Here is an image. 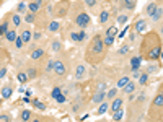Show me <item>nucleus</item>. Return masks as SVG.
I'll use <instances>...</instances> for the list:
<instances>
[{"label": "nucleus", "mask_w": 163, "mask_h": 122, "mask_svg": "<svg viewBox=\"0 0 163 122\" xmlns=\"http://www.w3.org/2000/svg\"><path fill=\"white\" fill-rule=\"evenodd\" d=\"M104 54H106V47L103 44V38L96 34V36L91 38L90 44H88V49L85 52V59L88 64L98 65L104 59Z\"/></svg>", "instance_id": "1"}, {"label": "nucleus", "mask_w": 163, "mask_h": 122, "mask_svg": "<svg viewBox=\"0 0 163 122\" xmlns=\"http://www.w3.org/2000/svg\"><path fill=\"white\" fill-rule=\"evenodd\" d=\"M144 51L147 52V59L148 60H158L160 59V54H161V42H160V38L158 34L155 33H148L144 39Z\"/></svg>", "instance_id": "2"}, {"label": "nucleus", "mask_w": 163, "mask_h": 122, "mask_svg": "<svg viewBox=\"0 0 163 122\" xmlns=\"http://www.w3.org/2000/svg\"><path fill=\"white\" fill-rule=\"evenodd\" d=\"M90 23H91V18H90V15H88V13H85V12H80V13L75 16V25L78 26V28L85 29Z\"/></svg>", "instance_id": "3"}, {"label": "nucleus", "mask_w": 163, "mask_h": 122, "mask_svg": "<svg viewBox=\"0 0 163 122\" xmlns=\"http://www.w3.org/2000/svg\"><path fill=\"white\" fill-rule=\"evenodd\" d=\"M161 106H163V94L158 93L157 96H155V99H153V103H152V114L155 112V116L160 117V114H161Z\"/></svg>", "instance_id": "4"}, {"label": "nucleus", "mask_w": 163, "mask_h": 122, "mask_svg": "<svg viewBox=\"0 0 163 122\" xmlns=\"http://www.w3.org/2000/svg\"><path fill=\"white\" fill-rule=\"evenodd\" d=\"M52 72H54L57 77H64L65 73H67V67H65V64L62 62V60H56V62H54V68H52Z\"/></svg>", "instance_id": "5"}, {"label": "nucleus", "mask_w": 163, "mask_h": 122, "mask_svg": "<svg viewBox=\"0 0 163 122\" xmlns=\"http://www.w3.org/2000/svg\"><path fill=\"white\" fill-rule=\"evenodd\" d=\"M69 8H70V3L67 2V0H62V2L59 3V7H57L56 15L57 16H65V15H67V12H69Z\"/></svg>", "instance_id": "6"}, {"label": "nucleus", "mask_w": 163, "mask_h": 122, "mask_svg": "<svg viewBox=\"0 0 163 122\" xmlns=\"http://www.w3.org/2000/svg\"><path fill=\"white\" fill-rule=\"evenodd\" d=\"M88 75V70H87V67L83 64L80 65H77V68H75V80H83V78H87Z\"/></svg>", "instance_id": "7"}, {"label": "nucleus", "mask_w": 163, "mask_h": 122, "mask_svg": "<svg viewBox=\"0 0 163 122\" xmlns=\"http://www.w3.org/2000/svg\"><path fill=\"white\" fill-rule=\"evenodd\" d=\"M145 12H147V15L150 16L153 21H155V16H157V12H158V7L155 5V3H153V2H152V3H148L147 8H145Z\"/></svg>", "instance_id": "8"}, {"label": "nucleus", "mask_w": 163, "mask_h": 122, "mask_svg": "<svg viewBox=\"0 0 163 122\" xmlns=\"http://www.w3.org/2000/svg\"><path fill=\"white\" fill-rule=\"evenodd\" d=\"M104 98H106V93H104V90L98 88V91L93 94V103H95V104H100V103L104 101Z\"/></svg>", "instance_id": "9"}, {"label": "nucleus", "mask_w": 163, "mask_h": 122, "mask_svg": "<svg viewBox=\"0 0 163 122\" xmlns=\"http://www.w3.org/2000/svg\"><path fill=\"white\" fill-rule=\"evenodd\" d=\"M70 36H72V41H75V42H82V41H85L87 33L82 29V31H78V33H72Z\"/></svg>", "instance_id": "10"}, {"label": "nucleus", "mask_w": 163, "mask_h": 122, "mask_svg": "<svg viewBox=\"0 0 163 122\" xmlns=\"http://www.w3.org/2000/svg\"><path fill=\"white\" fill-rule=\"evenodd\" d=\"M134 29H135V33H144L145 29H147V23H145V20H137V21H135Z\"/></svg>", "instance_id": "11"}, {"label": "nucleus", "mask_w": 163, "mask_h": 122, "mask_svg": "<svg viewBox=\"0 0 163 122\" xmlns=\"http://www.w3.org/2000/svg\"><path fill=\"white\" fill-rule=\"evenodd\" d=\"M122 104H124V99H122V98H114V101L111 103V112L121 109Z\"/></svg>", "instance_id": "12"}, {"label": "nucleus", "mask_w": 163, "mask_h": 122, "mask_svg": "<svg viewBox=\"0 0 163 122\" xmlns=\"http://www.w3.org/2000/svg\"><path fill=\"white\" fill-rule=\"evenodd\" d=\"M135 88H137V86H135L134 81H129V83H127V85L124 86V88H122V91H124L126 94H132V93L135 91Z\"/></svg>", "instance_id": "13"}, {"label": "nucleus", "mask_w": 163, "mask_h": 122, "mask_svg": "<svg viewBox=\"0 0 163 122\" xmlns=\"http://www.w3.org/2000/svg\"><path fill=\"white\" fill-rule=\"evenodd\" d=\"M13 94V90H12V86L10 85H5L2 88V98H5V99H8Z\"/></svg>", "instance_id": "14"}, {"label": "nucleus", "mask_w": 163, "mask_h": 122, "mask_svg": "<svg viewBox=\"0 0 163 122\" xmlns=\"http://www.w3.org/2000/svg\"><path fill=\"white\" fill-rule=\"evenodd\" d=\"M21 41H23V44H26V42H29L31 41V38H33V34H31V31L29 29H25L23 33H21Z\"/></svg>", "instance_id": "15"}, {"label": "nucleus", "mask_w": 163, "mask_h": 122, "mask_svg": "<svg viewBox=\"0 0 163 122\" xmlns=\"http://www.w3.org/2000/svg\"><path fill=\"white\" fill-rule=\"evenodd\" d=\"M140 64H142V57H132V59H131V67H132V70H139Z\"/></svg>", "instance_id": "16"}, {"label": "nucleus", "mask_w": 163, "mask_h": 122, "mask_svg": "<svg viewBox=\"0 0 163 122\" xmlns=\"http://www.w3.org/2000/svg\"><path fill=\"white\" fill-rule=\"evenodd\" d=\"M39 7H41V0H36V2H31V3L28 5V10L34 15V13L39 10Z\"/></svg>", "instance_id": "17"}, {"label": "nucleus", "mask_w": 163, "mask_h": 122, "mask_svg": "<svg viewBox=\"0 0 163 122\" xmlns=\"http://www.w3.org/2000/svg\"><path fill=\"white\" fill-rule=\"evenodd\" d=\"M129 81H131V78L127 77V75H124V77H121L119 80H117V85H116V86H117V88H121V90H122V88H124V86H126L127 83H129Z\"/></svg>", "instance_id": "18"}, {"label": "nucleus", "mask_w": 163, "mask_h": 122, "mask_svg": "<svg viewBox=\"0 0 163 122\" xmlns=\"http://www.w3.org/2000/svg\"><path fill=\"white\" fill-rule=\"evenodd\" d=\"M5 39L10 41V42H15V39H16V31L15 29H8V31L5 33Z\"/></svg>", "instance_id": "19"}, {"label": "nucleus", "mask_w": 163, "mask_h": 122, "mask_svg": "<svg viewBox=\"0 0 163 122\" xmlns=\"http://www.w3.org/2000/svg\"><path fill=\"white\" fill-rule=\"evenodd\" d=\"M42 55H44V49H34L31 52V59H34V60H39Z\"/></svg>", "instance_id": "20"}, {"label": "nucleus", "mask_w": 163, "mask_h": 122, "mask_svg": "<svg viewBox=\"0 0 163 122\" xmlns=\"http://www.w3.org/2000/svg\"><path fill=\"white\" fill-rule=\"evenodd\" d=\"M59 28H60V23L59 21H51L49 26H47V29H49L51 33H56V31H59Z\"/></svg>", "instance_id": "21"}, {"label": "nucleus", "mask_w": 163, "mask_h": 122, "mask_svg": "<svg viewBox=\"0 0 163 122\" xmlns=\"http://www.w3.org/2000/svg\"><path fill=\"white\" fill-rule=\"evenodd\" d=\"M122 117H124V109H122V107H121V109H117V111H114V112H113V119L116 120V122H117V120H121Z\"/></svg>", "instance_id": "22"}, {"label": "nucleus", "mask_w": 163, "mask_h": 122, "mask_svg": "<svg viewBox=\"0 0 163 122\" xmlns=\"http://www.w3.org/2000/svg\"><path fill=\"white\" fill-rule=\"evenodd\" d=\"M26 10H28V5H26L25 2H20L18 5H16V12H18V15H20V13H23V15H25Z\"/></svg>", "instance_id": "23"}, {"label": "nucleus", "mask_w": 163, "mask_h": 122, "mask_svg": "<svg viewBox=\"0 0 163 122\" xmlns=\"http://www.w3.org/2000/svg\"><path fill=\"white\" fill-rule=\"evenodd\" d=\"M103 44H104V47L113 46L114 44V36H104L103 38Z\"/></svg>", "instance_id": "24"}, {"label": "nucleus", "mask_w": 163, "mask_h": 122, "mask_svg": "<svg viewBox=\"0 0 163 122\" xmlns=\"http://www.w3.org/2000/svg\"><path fill=\"white\" fill-rule=\"evenodd\" d=\"M124 5L127 7V10H134L137 5V0H124Z\"/></svg>", "instance_id": "25"}, {"label": "nucleus", "mask_w": 163, "mask_h": 122, "mask_svg": "<svg viewBox=\"0 0 163 122\" xmlns=\"http://www.w3.org/2000/svg\"><path fill=\"white\" fill-rule=\"evenodd\" d=\"M21 120H23V122H26V120H29V119H31V112H29L28 109H25L23 112H21Z\"/></svg>", "instance_id": "26"}, {"label": "nucleus", "mask_w": 163, "mask_h": 122, "mask_svg": "<svg viewBox=\"0 0 163 122\" xmlns=\"http://www.w3.org/2000/svg\"><path fill=\"white\" fill-rule=\"evenodd\" d=\"M108 107H109V106H108V103H104V101H103V103H100V107H98V114H104V112L108 111Z\"/></svg>", "instance_id": "27"}, {"label": "nucleus", "mask_w": 163, "mask_h": 122, "mask_svg": "<svg viewBox=\"0 0 163 122\" xmlns=\"http://www.w3.org/2000/svg\"><path fill=\"white\" fill-rule=\"evenodd\" d=\"M108 18H109V13H108L106 10L100 13V23H106V21H108Z\"/></svg>", "instance_id": "28"}, {"label": "nucleus", "mask_w": 163, "mask_h": 122, "mask_svg": "<svg viewBox=\"0 0 163 122\" xmlns=\"http://www.w3.org/2000/svg\"><path fill=\"white\" fill-rule=\"evenodd\" d=\"M51 47H52V51H60L62 49V42L60 41H52V44H51Z\"/></svg>", "instance_id": "29"}, {"label": "nucleus", "mask_w": 163, "mask_h": 122, "mask_svg": "<svg viewBox=\"0 0 163 122\" xmlns=\"http://www.w3.org/2000/svg\"><path fill=\"white\" fill-rule=\"evenodd\" d=\"M12 21H13V25H15V26H20L21 25V16L18 15V13H15V15L12 16Z\"/></svg>", "instance_id": "30"}, {"label": "nucleus", "mask_w": 163, "mask_h": 122, "mask_svg": "<svg viewBox=\"0 0 163 122\" xmlns=\"http://www.w3.org/2000/svg\"><path fill=\"white\" fill-rule=\"evenodd\" d=\"M28 80H29V78H28V75H26L25 72H20L18 73V81H20V83H26Z\"/></svg>", "instance_id": "31"}, {"label": "nucleus", "mask_w": 163, "mask_h": 122, "mask_svg": "<svg viewBox=\"0 0 163 122\" xmlns=\"http://www.w3.org/2000/svg\"><path fill=\"white\" fill-rule=\"evenodd\" d=\"M116 34H117V28H116V26H111V28H108L106 36H116Z\"/></svg>", "instance_id": "32"}, {"label": "nucleus", "mask_w": 163, "mask_h": 122, "mask_svg": "<svg viewBox=\"0 0 163 122\" xmlns=\"http://www.w3.org/2000/svg\"><path fill=\"white\" fill-rule=\"evenodd\" d=\"M127 21H129V15H121L119 18H117V23L119 25H126Z\"/></svg>", "instance_id": "33"}, {"label": "nucleus", "mask_w": 163, "mask_h": 122, "mask_svg": "<svg viewBox=\"0 0 163 122\" xmlns=\"http://www.w3.org/2000/svg\"><path fill=\"white\" fill-rule=\"evenodd\" d=\"M8 31V23L7 21H3L2 25H0V36H2V34H5Z\"/></svg>", "instance_id": "34"}, {"label": "nucleus", "mask_w": 163, "mask_h": 122, "mask_svg": "<svg viewBox=\"0 0 163 122\" xmlns=\"http://www.w3.org/2000/svg\"><path fill=\"white\" fill-rule=\"evenodd\" d=\"M33 104H34V107H38V109H41V111H44V109H46V104H42L41 101H38V99H34V101H33Z\"/></svg>", "instance_id": "35"}, {"label": "nucleus", "mask_w": 163, "mask_h": 122, "mask_svg": "<svg viewBox=\"0 0 163 122\" xmlns=\"http://www.w3.org/2000/svg\"><path fill=\"white\" fill-rule=\"evenodd\" d=\"M147 80H148V73H142V75L139 77V83L140 85H145V83H147Z\"/></svg>", "instance_id": "36"}, {"label": "nucleus", "mask_w": 163, "mask_h": 122, "mask_svg": "<svg viewBox=\"0 0 163 122\" xmlns=\"http://www.w3.org/2000/svg\"><path fill=\"white\" fill-rule=\"evenodd\" d=\"M26 75H28V78H36V77H38V70H34V68H29V70L26 72Z\"/></svg>", "instance_id": "37"}, {"label": "nucleus", "mask_w": 163, "mask_h": 122, "mask_svg": "<svg viewBox=\"0 0 163 122\" xmlns=\"http://www.w3.org/2000/svg\"><path fill=\"white\" fill-rule=\"evenodd\" d=\"M60 93H62V88H60V86H56V88L52 90V93H51V94H52V98H57Z\"/></svg>", "instance_id": "38"}, {"label": "nucleus", "mask_w": 163, "mask_h": 122, "mask_svg": "<svg viewBox=\"0 0 163 122\" xmlns=\"http://www.w3.org/2000/svg\"><path fill=\"white\" fill-rule=\"evenodd\" d=\"M116 94H117V88L109 90V93H108V99H114V98H116Z\"/></svg>", "instance_id": "39"}, {"label": "nucleus", "mask_w": 163, "mask_h": 122, "mask_svg": "<svg viewBox=\"0 0 163 122\" xmlns=\"http://www.w3.org/2000/svg\"><path fill=\"white\" fill-rule=\"evenodd\" d=\"M54 62H56V60H49V62H47V65H46V72L47 73L52 72V68H54Z\"/></svg>", "instance_id": "40"}, {"label": "nucleus", "mask_w": 163, "mask_h": 122, "mask_svg": "<svg viewBox=\"0 0 163 122\" xmlns=\"http://www.w3.org/2000/svg\"><path fill=\"white\" fill-rule=\"evenodd\" d=\"M15 46H16V49H21V47H23V41H21V38H20V36H16V39H15Z\"/></svg>", "instance_id": "41"}, {"label": "nucleus", "mask_w": 163, "mask_h": 122, "mask_svg": "<svg viewBox=\"0 0 163 122\" xmlns=\"http://www.w3.org/2000/svg\"><path fill=\"white\" fill-rule=\"evenodd\" d=\"M25 20L28 21V23H33V21H34V15H33V13H28V15L25 16Z\"/></svg>", "instance_id": "42"}, {"label": "nucleus", "mask_w": 163, "mask_h": 122, "mask_svg": "<svg viewBox=\"0 0 163 122\" xmlns=\"http://www.w3.org/2000/svg\"><path fill=\"white\" fill-rule=\"evenodd\" d=\"M0 122H10V116H8V114H2V116H0Z\"/></svg>", "instance_id": "43"}, {"label": "nucleus", "mask_w": 163, "mask_h": 122, "mask_svg": "<svg viewBox=\"0 0 163 122\" xmlns=\"http://www.w3.org/2000/svg\"><path fill=\"white\" fill-rule=\"evenodd\" d=\"M85 3L90 8H93V7H96V0H85Z\"/></svg>", "instance_id": "44"}, {"label": "nucleus", "mask_w": 163, "mask_h": 122, "mask_svg": "<svg viewBox=\"0 0 163 122\" xmlns=\"http://www.w3.org/2000/svg\"><path fill=\"white\" fill-rule=\"evenodd\" d=\"M56 99H57V103H65V94L60 93V94H59V96H57Z\"/></svg>", "instance_id": "45"}, {"label": "nucleus", "mask_w": 163, "mask_h": 122, "mask_svg": "<svg viewBox=\"0 0 163 122\" xmlns=\"http://www.w3.org/2000/svg\"><path fill=\"white\" fill-rule=\"evenodd\" d=\"M126 52H129V46H122L121 51H119V54H126Z\"/></svg>", "instance_id": "46"}, {"label": "nucleus", "mask_w": 163, "mask_h": 122, "mask_svg": "<svg viewBox=\"0 0 163 122\" xmlns=\"http://www.w3.org/2000/svg\"><path fill=\"white\" fill-rule=\"evenodd\" d=\"M5 73H7V68H2V70H0V78L5 77Z\"/></svg>", "instance_id": "47"}, {"label": "nucleus", "mask_w": 163, "mask_h": 122, "mask_svg": "<svg viewBox=\"0 0 163 122\" xmlns=\"http://www.w3.org/2000/svg\"><path fill=\"white\" fill-rule=\"evenodd\" d=\"M33 39H41V33H34L33 34Z\"/></svg>", "instance_id": "48"}, {"label": "nucleus", "mask_w": 163, "mask_h": 122, "mask_svg": "<svg viewBox=\"0 0 163 122\" xmlns=\"http://www.w3.org/2000/svg\"><path fill=\"white\" fill-rule=\"evenodd\" d=\"M126 33H127V28H124V29H122V31H121L119 38H124V36H126Z\"/></svg>", "instance_id": "49"}, {"label": "nucleus", "mask_w": 163, "mask_h": 122, "mask_svg": "<svg viewBox=\"0 0 163 122\" xmlns=\"http://www.w3.org/2000/svg\"><path fill=\"white\" fill-rule=\"evenodd\" d=\"M132 77H134V78H139V77H140V73H139L137 70H134V73H132Z\"/></svg>", "instance_id": "50"}, {"label": "nucleus", "mask_w": 163, "mask_h": 122, "mask_svg": "<svg viewBox=\"0 0 163 122\" xmlns=\"http://www.w3.org/2000/svg\"><path fill=\"white\" fill-rule=\"evenodd\" d=\"M31 122H39V119H33Z\"/></svg>", "instance_id": "51"}, {"label": "nucleus", "mask_w": 163, "mask_h": 122, "mask_svg": "<svg viewBox=\"0 0 163 122\" xmlns=\"http://www.w3.org/2000/svg\"><path fill=\"white\" fill-rule=\"evenodd\" d=\"M56 2H62V0H56Z\"/></svg>", "instance_id": "52"}, {"label": "nucleus", "mask_w": 163, "mask_h": 122, "mask_svg": "<svg viewBox=\"0 0 163 122\" xmlns=\"http://www.w3.org/2000/svg\"><path fill=\"white\" fill-rule=\"evenodd\" d=\"M0 5H2V0H0Z\"/></svg>", "instance_id": "53"}, {"label": "nucleus", "mask_w": 163, "mask_h": 122, "mask_svg": "<svg viewBox=\"0 0 163 122\" xmlns=\"http://www.w3.org/2000/svg\"><path fill=\"white\" fill-rule=\"evenodd\" d=\"M0 103H2V98H0Z\"/></svg>", "instance_id": "54"}]
</instances>
